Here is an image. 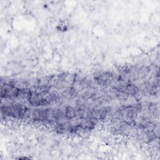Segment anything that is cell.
<instances>
[{
  "label": "cell",
  "mask_w": 160,
  "mask_h": 160,
  "mask_svg": "<svg viewBox=\"0 0 160 160\" xmlns=\"http://www.w3.org/2000/svg\"><path fill=\"white\" fill-rule=\"evenodd\" d=\"M94 126H95V122H94L93 120L91 119H84L79 124V126H81L82 128L85 129H92L94 128Z\"/></svg>",
  "instance_id": "4"
},
{
  "label": "cell",
  "mask_w": 160,
  "mask_h": 160,
  "mask_svg": "<svg viewBox=\"0 0 160 160\" xmlns=\"http://www.w3.org/2000/svg\"><path fill=\"white\" fill-rule=\"evenodd\" d=\"M49 115V112L48 109H36L32 113L33 119L38 121L46 120Z\"/></svg>",
  "instance_id": "3"
},
{
  "label": "cell",
  "mask_w": 160,
  "mask_h": 160,
  "mask_svg": "<svg viewBox=\"0 0 160 160\" xmlns=\"http://www.w3.org/2000/svg\"><path fill=\"white\" fill-rule=\"evenodd\" d=\"M27 98L30 104L32 106H43L48 104V102L44 98L43 95L41 93L39 94L35 92L30 91Z\"/></svg>",
  "instance_id": "1"
},
{
  "label": "cell",
  "mask_w": 160,
  "mask_h": 160,
  "mask_svg": "<svg viewBox=\"0 0 160 160\" xmlns=\"http://www.w3.org/2000/svg\"><path fill=\"white\" fill-rule=\"evenodd\" d=\"M64 115L68 119H72L76 116V110L73 108L71 106H68L66 108Z\"/></svg>",
  "instance_id": "5"
},
{
  "label": "cell",
  "mask_w": 160,
  "mask_h": 160,
  "mask_svg": "<svg viewBox=\"0 0 160 160\" xmlns=\"http://www.w3.org/2000/svg\"><path fill=\"white\" fill-rule=\"evenodd\" d=\"M19 89L10 83H5L1 87V96L12 98L18 96Z\"/></svg>",
  "instance_id": "2"
}]
</instances>
